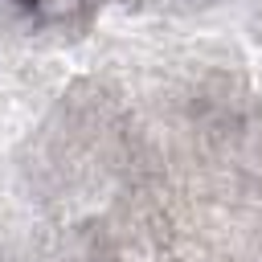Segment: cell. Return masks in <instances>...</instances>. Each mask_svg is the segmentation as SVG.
Returning <instances> with one entry per match:
<instances>
[{
    "label": "cell",
    "mask_w": 262,
    "mask_h": 262,
    "mask_svg": "<svg viewBox=\"0 0 262 262\" xmlns=\"http://www.w3.org/2000/svg\"><path fill=\"white\" fill-rule=\"evenodd\" d=\"M33 16H41V20H61V16H70V12H78L86 0H20Z\"/></svg>",
    "instance_id": "1"
}]
</instances>
